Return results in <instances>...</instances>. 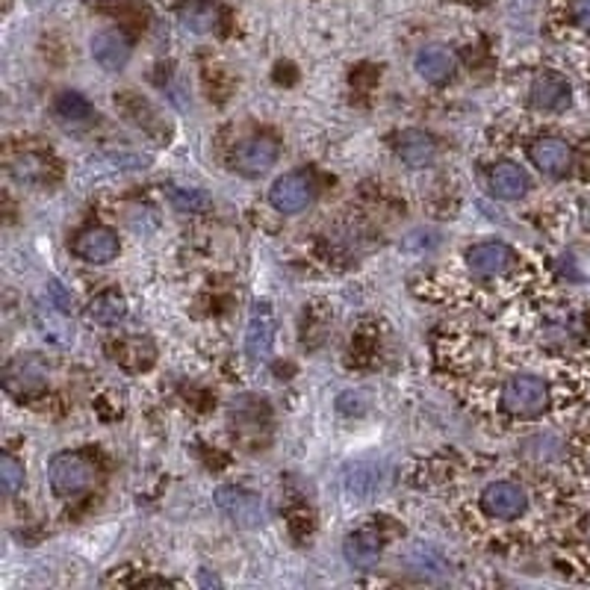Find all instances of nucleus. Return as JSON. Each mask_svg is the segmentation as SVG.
<instances>
[{
    "mask_svg": "<svg viewBox=\"0 0 590 590\" xmlns=\"http://www.w3.org/2000/svg\"><path fill=\"white\" fill-rule=\"evenodd\" d=\"M98 475V467L92 458L80 452H62L57 455L48 467V482L54 496L59 499H74L80 493H86Z\"/></svg>",
    "mask_w": 590,
    "mask_h": 590,
    "instance_id": "1",
    "label": "nucleus"
},
{
    "mask_svg": "<svg viewBox=\"0 0 590 590\" xmlns=\"http://www.w3.org/2000/svg\"><path fill=\"white\" fill-rule=\"evenodd\" d=\"M128 316V305L118 293H101L88 302V319L98 324H118Z\"/></svg>",
    "mask_w": 590,
    "mask_h": 590,
    "instance_id": "20",
    "label": "nucleus"
},
{
    "mask_svg": "<svg viewBox=\"0 0 590 590\" xmlns=\"http://www.w3.org/2000/svg\"><path fill=\"white\" fill-rule=\"evenodd\" d=\"M529 157L534 166L541 168L543 175L550 177H564L573 166V151L567 142L560 139H538L534 145L529 148Z\"/></svg>",
    "mask_w": 590,
    "mask_h": 590,
    "instance_id": "11",
    "label": "nucleus"
},
{
    "mask_svg": "<svg viewBox=\"0 0 590 590\" xmlns=\"http://www.w3.org/2000/svg\"><path fill=\"white\" fill-rule=\"evenodd\" d=\"M118 236L116 231H109L104 225L86 227V231H80L78 239L71 243V251L80 257V260H86V263H109V260H116L118 257Z\"/></svg>",
    "mask_w": 590,
    "mask_h": 590,
    "instance_id": "6",
    "label": "nucleus"
},
{
    "mask_svg": "<svg viewBox=\"0 0 590 590\" xmlns=\"http://www.w3.org/2000/svg\"><path fill=\"white\" fill-rule=\"evenodd\" d=\"M130 54H133V48H130V39L121 30H101L92 36V59L109 74L125 69Z\"/></svg>",
    "mask_w": 590,
    "mask_h": 590,
    "instance_id": "7",
    "label": "nucleus"
},
{
    "mask_svg": "<svg viewBox=\"0 0 590 590\" xmlns=\"http://www.w3.org/2000/svg\"><path fill=\"white\" fill-rule=\"evenodd\" d=\"M531 104L543 113H558L570 104V86L558 74H543L531 86Z\"/></svg>",
    "mask_w": 590,
    "mask_h": 590,
    "instance_id": "16",
    "label": "nucleus"
},
{
    "mask_svg": "<svg viewBox=\"0 0 590 590\" xmlns=\"http://www.w3.org/2000/svg\"><path fill=\"white\" fill-rule=\"evenodd\" d=\"M3 384H7V390L15 396L39 393L42 387L48 384V373H45V366H42L39 361H33V357H19V361H12V364L7 366Z\"/></svg>",
    "mask_w": 590,
    "mask_h": 590,
    "instance_id": "12",
    "label": "nucleus"
},
{
    "mask_svg": "<svg viewBox=\"0 0 590 590\" xmlns=\"http://www.w3.org/2000/svg\"><path fill=\"white\" fill-rule=\"evenodd\" d=\"M413 69L423 80L428 83H446V80L455 74V57L449 48H440V45H432V48H423L413 59Z\"/></svg>",
    "mask_w": 590,
    "mask_h": 590,
    "instance_id": "14",
    "label": "nucleus"
},
{
    "mask_svg": "<svg viewBox=\"0 0 590 590\" xmlns=\"http://www.w3.org/2000/svg\"><path fill=\"white\" fill-rule=\"evenodd\" d=\"M316 198V180L310 172H290V175L278 177L272 189H269V204L275 206L278 213H302L314 204Z\"/></svg>",
    "mask_w": 590,
    "mask_h": 590,
    "instance_id": "3",
    "label": "nucleus"
},
{
    "mask_svg": "<svg viewBox=\"0 0 590 590\" xmlns=\"http://www.w3.org/2000/svg\"><path fill=\"white\" fill-rule=\"evenodd\" d=\"M278 142L269 137H251L236 148L234 168L243 175H263L266 168L275 166Z\"/></svg>",
    "mask_w": 590,
    "mask_h": 590,
    "instance_id": "9",
    "label": "nucleus"
},
{
    "mask_svg": "<svg viewBox=\"0 0 590 590\" xmlns=\"http://www.w3.org/2000/svg\"><path fill=\"white\" fill-rule=\"evenodd\" d=\"M546 402H550L546 384L534 375H517L502 390V404L514 416H538L546 408Z\"/></svg>",
    "mask_w": 590,
    "mask_h": 590,
    "instance_id": "4",
    "label": "nucleus"
},
{
    "mask_svg": "<svg viewBox=\"0 0 590 590\" xmlns=\"http://www.w3.org/2000/svg\"><path fill=\"white\" fill-rule=\"evenodd\" d=\"M514 251L502 243H482V246H472L467 251V263L470 272L479 278H502L505 272H511L514 266Z\"/></svg>",
    "mask_w": 590,
    "mask_h": 590,
    "instance_id": "8",
    "label": "nucleus"
},
{
    "mask_svg": "<svg viewBox=\"0 0 590 590\" xmlns=\"http://www.w3.org/2000/svg\"><path fill=\"white\" fill-rule=\"evenodd\" d=\"M526 505H529V496H526L520 484L514 482H496L482 493L484 514L496 517V520H514V517H520V514L526 511Z\"/></svg>",
    "mask_w": 590,
    "mask_h": 590,
    "instance_id": "5",
    "label": "nucleus"
},
{
    "mask_svg": "<svg viewBox=\"0 0 590 590\" xmlns=\"http://www.w3.org/2000/svg\"><path fill=\"white\" fill-rule=\"evenodd\" d=\"M585 225L590 227V206H588V213H585Z\"/></svg>",
    "mask_w": 590,
    "mask_h": 590,
    "instance_id": "26",
    "label": "nucleus"
},
{
    "mask_svg": "<svg viewBox=\"0 0 590 590\" xmlns=\"http://www.w3.org/2000/svg\"><path fill=\"white\" fill-rule=\"evenodd\" d=\"M573 21L590 33V0H573Z\"/></svg>",
    "mask_w": 590,
    "mask_h": 590,
    "instance_id": "25",
    "label": "nucleus"
},
{
    "mask_svg": "<svg viewBox=\"0 0 590 590\" xmlns=\"http://www.w3.org/2000/svg\"><path fill=\"white\" fill-rule=\"evenodd\" d=\"M343 552H345V560L352 564V567H357V570H373L375 564L381 560V552H384V543H381V534H375V531H354V534H349L343 543Z\"/></svg>",
    "mask_w": 590,
    "mask_h": 590,
    "instance_id": "13",
    "label": "nucleus"
},
{
    "mask_svg": "<svg viewBox=\"0 0 590 590\" xmlns=\"http://www.w3.org/2000/svg\"><path fill=\"white\" fill-rule=\"evenodd\" d=\"M180 24L192 33H213L219 24V10L210 0H189L180 7Z\"/></svg>",
    "mask_w": 590,
    "mask_h": 590,
    "instance_id": "19",
    "label": "nucleus"
},
{
    "mask_svg": "<svg viewBox=\"0 0 590 590\" xmlns=\"http://www.w3.org/2000/svg\"><path fill=\"white\" fill-rule=\"evenodd\" d=\"M396 154L404 166L425 168L437 154V142L425 130H404L399 137V145H396Z\"/></svg>",
    "mask_w": 590,
    "mask_h": 590,
    "instance_id": "15",
    "label": "nucleus"
},
{
    "mask_svg": "<svg viewBox=\"0 0 590 590\" xmlns=\"http://www.w3.org/2000/svg\"><path fill=\"white\" fill-rule=\"evenodd\" d=\"M10 172L19 184H42L48 175V160L39 154H24V157L12 160Z\"/></svg>",
    "mask_w": 590,
    "mask_h": 590,
    "instance_id": "22",
    "label": "nucleus"
},
{
    "mask_svg": "<svg viewBox=\"0 0 590 590\" xmlns=\"http://www.w3.org/2000/svg\"><path fill=\"white\" fill-rule=\"evenodd\" d=\"M168 201L180 213H204V210H210V196L204 189L196 187H172L168 189Z\"/></svg>",
    "mask_w": 590,
    "mask_h": 590,
    "instance_id": "21",
    "label": "nucleus"
},
{
    "mask_svg": "<svg viewBox=\"0 0 590 590\" xmlns=\"http://www.w3.org/2000/svg\"><path fill=\"white\" fill-rule=\"evenodd\" d=\"M216 508L239 529H260L266 522V502L251 491L225 484L216 491Z\"/></svg>",
    "mask_w": 590,
    "mask_h": 590,
    "instance_id": "2",
    "label": "nucleus"
},
{
    "mask_svg": "<svg viewBox=\"0 0 590 590\" xmlns=\"http://www.w3.org/2000/svg\"><path fill=\"white\" fill-rule=\"evenodd\" d=\"M54 113H57L59 121L71 130L86 128L88 121H92V104H88L80 92H62L57 104H54Z\"/></svg>",
    "mask_w": 590,
    "mask_h": 590,
    "instance_id": "18",
    "label": "nucleus"
},
{
    "mask_svg": "<svg viewBox=\"0 0 590 590\" xmlns=\"http://www.w3.org/2000/svg\"><path fill=\"white\" fill-rule=\"evenodd\" d=\"M529 189V175L517 163H499L491 172V192L502 201H517Z\"/></svg>",
    "mask_w": 590,
    "mask_h": 590,
    "instance_id": "17",
    "label": "nucleus"
},
{
    "mask_svg": "<svg viewBox=\"0 0 590 590\" xmlns=\"http://www.w3.org/2000/svg\"><path fill=\"white\" fill-rule=\"evenodd\" d=\"M0 479H3V493L7 496H15L24 484V463L12 455H3L0 458Z\"/></svg>",
    "mask_w": 590,
    "mask_h": 590,
    "instance_id": "23",
    "label": "nucleus"
},
{
    "mask_svg": "<svg viewBox=\"0 0 590 590\" xmlns=\"http://www.w3.org/2000/svg\"><path fill=\"white\" fill-rule=\"evenodd\" d=\"M585 531H588V538H590V517H588V522H585Z\"/></svg>",
    "mask_w": 590,
    "mask_h": 590,
    "instance_id": "27",
    "label": "nucleus"
},
{
    "mask_svg": "<svg viewBox=\"0 0 590 590\" xmlns=\"http://www.w3.org/2000/svg\"><path fill=\"white\" fill-rule=\"evenodd\" d=\"M272 345H275V316H272V307L263 302V305H255L248 319L246 349L255 361H266L272 354Z\"/></svg>",
    "mask_w": 590,
    "mask_h": 590,
    "instance_id": "10",
    "label": "nucleus"
},
{
    "mask_svg": "<svg viewBox=\"0 0 590 590\" xmlns=\"http://www.w3.org/2000/svg\"><path fill=\"white\" fill-rule=\"evenodd\" d=\"M48 298L50 305L59 307L62 314H71V310H74V295L66 293V286L59 284V281H50L48 284Z\"/></svg>",
    "mask_w": 590,
    "mask_h": 590,
    "instance_id": "24",
    "label": "nucleus"
}]
</instances>
